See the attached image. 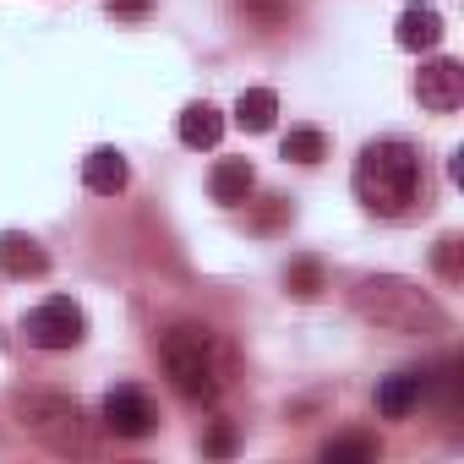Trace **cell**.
<instances>
[{"instance_id": "6da1fadb", "label": "cell", "mask_w": 464, "mask_h": 464, "mask_svg": "<svg viewBox=\"0 0 464 464\" xmlns=\"http://www.w3.org/2000/svg\"><path fill=\"white\" fill-rule=\"evenodd\" d=\"M350 306H355L361 323H372L382 334H442L448 328V312L420 285H410L399 274H366V279H355Z\"/></svg>"}, {"instance_id": "7a4b0ae2", "label": "cell", "mask_w": 464, "mask_h": 464, "mask_svg": "<svg viewBox=\"0 0 464 464\" xmlns=\"http://www.w3.org/2000/svg\"><path fill=\"white\" fill-rule=\"evenodd\" d=\"M355 197L382 218L404 213L420 197V153L410 142H399V137L366 142L361 159H355Z\"/></svg>"}, {"instance_id": "3957f363", "label": "cell", "mask_w": 464, "mask_h": 464, "mask_svg": "<svg viewBox=\"0 0 464 464\" xmlns=\"http://www.w3.org/2000/svg\"><path fill=\"white\" fill-rule=\"evenodd\" d=\"M159 361H164V377L175 382L180 399H191V404H213L218 399V361H213V334L208 328L175 323L159 339Z\"/></svg>"}, {"instance_id": "277c9868", "label": "cell", "mask_w": 464, "mask_h": 464, "mask_svg": "<svg viewBox=\"0 0 464 464\" xmlns=\"http://www.w3.org/2000/svg\"><path fill=\"white\" fill-rule=\"evenodd\" d=\"M12 415H17V426H23L34 442H44L50 453H88V420H82L77 399L50 393V388H28V393L12 399Z\"/></svg>"}, {"instance_id": "5b68a950", "label": "cell", "mask_w": 464, "mask_h": 464, "mask_svg": "<svg viewBox=\"0 0 464 464\" xmlns=\"http://www.w3.org/2000/svg\"><path fill=\"white\" fill-rule=\"evenodd\" d=\"M23 334H28V344H39V350H72V344H82L88 317H82L77 301L50 295V301H39V306L23 317Z\"/></svg>"}, {"instance_id": "8992f818", "label": "cell", "mask_w": 464, "mask_h": 464, "mask_svg": "<svg viewBox=\"0 0 464 464\" xmlns=\"http://www.w3.org/2000/svg\"><path fill=\"white\" fill-rule=\"evenodd\" d=\"M104 426H110L115 437H148V431L159 426V410H153V399H148L142 388L121 382V388L104 393Z\"/></svg>"}, {"instance_id": "52a82bcc", "label": "cell", "mask_w": 464, "mask_h": 464, "mask_svg": "<svg viewBox=\"0 0 464 464\" xmlns=\"http://www.w3.org/2000/svg\"><path fill=\"white\" fill-rule=\"evenodd\" d=\"M415 99H420L431 115L459 110V104H464V66H459V61H448V55L426 61V66H420V77H415Z\"/></svg>"}, {"instance_id": "ba28073f", "label": "cell", "mask_w": 464, "mask_h": 464, "mask_svg": "<svg viewBox=\"0 0 464 464\" xmlns=\"http://www.w3.org/2000/svg\"><path fill=\"white\" fill-rule=\"evenodd\" d=\"M426 388H431V377L420 372V366H404V372H393V377H382L377 382V415H388V420H404L420 399H426Z\"/></svg>"}, {"instance_id": "9c48e42d", "label": "cell", "mask_w": 464, "mask_h": 464, "mask_svg": "<svg viewBox=\"0 0 464 464\" xmlns=\"http://www.w3.org/2000/svg\"><path fill=\"white\" fill-rule=\"evenodd\" d=\"M393 39H399V50H410V55L437 50V44H442V12H437V6H420V0H415V6L399 12Z\"/></svg>"}, {"instance_id": "30bf717a", "label": "cell", "mask_w": 464, "mask_h": 464, "mask_svg": "<svg viewBox=\"0 0 464 464\" xmlns=\"http://www.w3.org/2000/svg\"><path fill=\"white\" fill-rule=\"evenodd\" d=\"M50 268V257H44V246L34 241V236H23V229H6L0 236V274H12V279H39Z\"/></svg>"}, {"instance_id": "8fae6325", "label": "cell", "mask_w": 464, "mask_h": 464, "mask_svg": "<svg viewBox=\"0 0 464 464\" xmlns=\"http://www.w3.org/2000/svg\"><path fill=\"white\" fill-rule=\"evenodd\" d=\"M252 186H257V169H252L246 159H218V164H213V175H208V191H213V202H224V208L246 202V197H252Z\"/></svg>"}, {"instance_id": "7c38bea8", "label": "cell", "mask_w": 464, "mask_h": 464, "mask_svg": "<svg viewBox=\"0 0 464 464\" xmlns=\"http://www.w3.org/2000/svg\"><path fill=\"white\" fill-rule=\"evenodd\" d=\"M126 180H131V169H126V159H121L115 148H93V153L82 159V186H88V191L115 197V191H126Z\"/></svg>"}, {"instance_id": "4fadbf2b", "label": "cell", "mask_w": 464, "mask_h": 464, "mask_svg": "<svg viewBox=\"0 0 464 464\" xmlns=\"http://www.w3.org/2000/svg\"><path fill=\"white\" fill-rule=\"evenodd\" d=\"M224 137V115L213 104H186L180 110V142L186 148H218Z\"/></svg>"}, {"instance_id": "5bb4252c", "label": "cell", "mask_w": 464, "mask_h": 464, "mask_svg": "<svg viewBox=\"0 0 464 464\" xmlns=\"http://www.w3.org/2000/svg\"><path fill=\"white\" fill-rule=\"evenodd\" d=\"M274 115H279L274 88H246V93L236 99V121H241V131H274Z\"/></svg>"}, {"instance_id": "9a60e30c", "label": "cell", "mask_w": 464, "mask_h": 464, "mask_svg": "<svg viewBox=\"0 0 464 464\" xmlns=\"http://www.w3.org/2000/svg\"><path fill=\"white\" fill-rule=\"evenodd\" d=\"M323 153H328V137L317 126H295L285 137V159H295V164H323Z\"/></svg>"}, {"instance_id": "2e32d148", "label": "cell", "mask_w": 464, "mask_h": 464, "mask_svg": "<svg viewBox=\"0 0 464 464\" xmlns=\"http://www.w3.org/2000/svg\"><path fill=\"white\" fill-rule=\"evenodd\" d=\"M377 459V437H334L323 442V464H366Z\"/></svg>"}, {"instance_id": "e0dca14e", "label": "cell", "mask_w": 464, "mask_h": 464, "mask_svg": "<svg viewBox=\"0 0 464 464\" xmlns=\"http://www.w3.org/2000/svg\"><path fill=\"white\" fill-rule=\"evenodd\" d=\"M285 285H290V295H301V301L323 295V263H312V257H295V263L285 268Z\"/></svg>"}, {"instance_id": "ac0fdd59", "label": "cell", "mask_w": 464, "mask_h": 464, "mask_svg": "<svg viewBox=\"0 0 464 464\" xmlns=\"http://www.w3.org/2000/svg\"><path fill=\"white\" fill-rule=\"evenodd\" d=\"M459 252H464V241H459V236H442V241H437V252H431V263H437V274H442V279H459V274H464V263H459Z\"/></svg>"}, {"instance_id": "d6986e66", "label": "cell", "mask_w": 464, "mask_h": 464, "mask_svg": "<svg viewBox=\"0 0 464 464\" xmlns=\"http://www.w3.org/2000/svg\"><path fill=\"white\" fill-rule=\"evenodd\" d=\"M202 448H208V453H218V459H224V453H236V426L218 420V426L208 431V442H202Z\"/></svg>"}, {"instance_id": "ffe728a7", "label": "cell", "mask_w": 464, "mask_h": 464, "mask_svg": "<svg viewBox=\"0 0 464 464\" xmlns=\"http://www.w3.org/2000/svg\"><path fill=\"white\" fill-rule=\"evenodd\" d=\"M153 0H110V17H142Z\"/></svg>"}]
</instances>
